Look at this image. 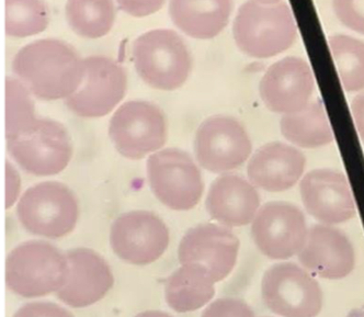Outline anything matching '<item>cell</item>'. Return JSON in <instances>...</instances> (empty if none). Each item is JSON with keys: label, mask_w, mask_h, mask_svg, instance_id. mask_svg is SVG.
I'll use <instances>...</instances> for the list:
<instances>
[{"label": "cell", "mask_w": 364, "mask_h": 317, "mask_svg": "<svg viewBox=\"0 0 364 317\" xmlns=\"http://www.w3.org/2000/svg\"><path fill=\"white\" fill-rule=\"evenodd\" d=\"M48 9L43 1H6L5 31L8 36L24 38L40 33L48 27Z\"/></svg>", "instance_id": "484cf974"}, {"label": "cell", "mask_w": 364, "mask_h": 317, "mask_svg": "<svg viewBox=\"0 0 364 317\" xmlns=\"http://www.w3.org/2000/svg\"><path fill=\"white\" fill-rule=\"evenodd\" d=\"M202 317H256V315L242 301L220 299L204 310Z\"/></svg>", "instance_id": "83f0119b"}, {"label": "cell", "mask_w": 364, "mask_h": 317, "mask_svg": "<svg viewBox=\"0 0 364 317\" xmlns=\"http://www.w3.org/2000/svg\"><path fill=\"white\" fill-rule=\"evenodd\" d=\"M351 111H353L358 132L364 141V94L359 95L353 99Z\"/></svg>", "instance_id": "1f68e13d"}, {"label": "cell", "mask_w": 364, "mask_h": 317, "mask_svg": "<svg viewBox=\"0 0 364 317\" xmlns=\"http://www.w3.org/2000/svg\"><path fill=\"white\" fill-rule=\"evenodd\" d=\"M12 70L42 100L68 98L82 86L85 63L76 50L58 39H41L16 54Z\"/></svg>", "instance_id": "6da1fadb"}, {"label": "cell", "mask_w": 364, "mask_h": 317, "mask_svg": "<svg viewBox=\"0 0 364 317\" xmlns=\"http://www.w3.org/2000/svg\"><path fill=\"white\" fill-rule=\"evenodd\" d=\"M112 1H70L66 17L70 28L84 38L97 39L106 36L115 19Z\"/></svg>", "instance_id": "cb8c5ba5"}, {"label": "cell", "mask_w": 364, "mask_h": 317, "mask_svg": "<svg viewBox=\"0 0 364 317\" xmlns=\"http://www.w3.org/2000/svg\"><path fill=\"white\" fill-rule=\"evenodd\" d=\"M301 197L307 212L325 224H339L355 215V205L349 183L333 169H315L304 176Z\"/></svg>", "instance_id": "e0dca14e"}, {"label": "cell", "mask_w": 364, "mask_h": 317, "mask_svg": "<svg viewBox=\"0 0 364 317\" xmlns=\"http://www.w3.org/2000/svg\"><path fill=\"white\" fill-rule=\"evenodd\" d=\"M230 1H171L169 14L173 23L196 39H212L230 20Z\"/></svg>", "instance_id": "44dd1931"}, {"label": "cell", "mask_w": 364, "mask_h": 317, "mask_svg": "<svg viewBox=\"0 0 364 317\" xmlns=\"http://www.w3.org/2000/svg\"><path fill=\"white\" fill-rule=\"evenodd\" d=\"M109 135L123 156L141 158L165 144V116L159 107L149 101H127L111 118Z\"/></svg>", "instance_id": "9c48e42d"}, {"label": "cell", "mask_w": 364, "mask_h": 317, "mask_svg": "<svg viewBox=\"0 0 364 317\" xmlns=\"http://www.w3.org/2000/svg\"><path fill=\"white\" fill-rule=\"evenodd\" d=\"M85 77L65 104L77 116L99 118L106 116L122 100L127 92V72L117 60L103 55L85 58Z\"/></svg>", "instance_id": "30bf717a"}, {"label": "cell", "mask_w": 364, "mask_h": 317, "mask_svg": "<svg viewBox=\"0 0 364 317\" xmlns=\"http://www.w3.org/2000/svg\"><path fill=\"white\" fill-rule=\"evenodd\" d=\"M161 6H163L161 1H155V3L154 1H149V3H144V1L127 3V1H124V3H120L121 8L135 16L147 15L151 12L157 11Z\"/></svg>", "instance_id": "4dcf8cb0"}, {"label": "cell", "mask_w": 364, "mask_h": 317, "mask_svg": "<svg viewBox=\"0 0 364 317\" xmlns=\"http://www.w3.org/2000/svg\"><path fill=\"white\" fill-rule=\"evenodd\" d=\"M133 62L141 80L154 88L173 90L185 84L191 56L177 32L156 29L139 36L132 44Z\"/></svg>", "instance_id": "277c9868"}, {"label": "cell", "mask_w": 364, "mask_h": 317, "mask_svg": "<svg viewBox=\"0 0 364 317\" xmlns=\"http://www.w3.org/2000/svg\"><path fill=\"white\" fill-rule=\"evenodd\" d=\"M260 205L256 188L238 175L218 177L210 187L206 209L216 221L228 227L254 221Z\"/></svg>", "instance_id": "ffe728a7"}, {"label": "cell", "mask_w": 364, "mask_h": 317, "mask_svg": "<svg viewBox=\"0 0 364 317\" xmlns=\"http://www.w3.org/2000/svg\"><path fill=\"white\" fill-rule=\"evenodd\" d=\"M68 276L56 292L62 302L80 308L102 300L113 286V274L108 262L89 248L68 250Z\"/></svg>", "instance_id": "2e32d148"}, {"label": "cell", "mask_w": 364, "mask_h": 317, "mask_svg": "<svg viewBox=\"0 0 364 317\" xmlns=\"http://www.w3.org/2000/svg\"><path fill=\"white\" fill-rule=\"evenodd\" d=\"M262 299L283 317H316L323 308V292L311 274L292 262L274 264L262 279Z\"/></svg>", "instance_id": "ba28073f"}, {"label": "cell", "mask_w": 364, "mask_h": 317, "mask_svg": "<svg viewBox=\"0 0 364 317\" xmlns=\"http://www.w3.org/2000/svg\"><path fill=\"white\" fill-rule=\"evenodd\" d=\"M14 317H74L62 306L50 302H32L20 308Z\"/></svg>", "instance_id": "f546056e"}, {"label": "cell", "mask_w": 364, "mask_h": 317, "mask_svg": "<svg viewBox=\"0 0 364 317\" xmlns=\"http://www.w3.org/2000/svg\"><path fill=\"white\" fill-rule=\"evenodd\" d=\"M299 260L316 276L338 280L351 274L355 254L353 244L343 232L328 225H315L307 234Z\"/></svg>", "instance_id": "ac0fdd59"}, {"label": "cell", "mask_w": 364, "mask_h": 317, "mask_svg": "<svg viewBox=\"0 0 364 317\" xmlns=\"http://www.w3.org/2000/svg\"><path fill=\"white\" fill-rule=\"evenodd\" d=\"M331 53L347 92L364 88V42L346 34H335L329 39Z\"/></svg>", "instance_id": "d4e9b609"}, {"label": "cell", "mask_w": 364, "mask_h": 317, "mask_svg": "<svg viewBox=\"0 0 364 317\" xmlns=\"http://www.w3.org/2000/svg\"><path fill=\"white\" fill-rule=\"evenodd\" d=\"M250 135L232 117L206 119L194 137V153L203 168L220 173L237 168L252 154Z\"/></svg>", "instance_id": "8fae6325"}, {"label": "cell", "mask_w": 364, "mask_h": 317, "mask_svg": "<svg viewBox=\"0 0 364 317\" xmlns=\"http://www.w3.org/2000/svg\"><path fill=\"white\" fill-rule=\"evenodd\" d=\"M78 213L74 193L58 181H44L29 188L17 207L20 223L29 233L53 240L74 230Z\"/></svg>", "instance_id": "8992f818"}, {"label": "cell", "mask_w": 364, "mask_h": 317, "mask_svg": "<svg viewBox=\"0 0 364 317\" xmlns=\"http://www.w3.org/2000/svg\"><path fill=\"white\" fill-rule=\"evenodd\" d=\"M68 259L55 246L43 240L20 244L6 260V284L23 298L58 292L68 276Z\"/></svg>", "instance_id": "3957f363"}, {"label": "cell", "mask_w": 364, "mask_h": 317, "mask_svg": "<svg viewBox=\"0 0 364 317\" xmlns=\"http://www.w3.org/2000/svg\"><path fill=\"white\" fill-rule=\"evenodd\" d=\"M110 243L121 259L145 266L163 256L169 245V230L151 212H127L112 224Z\"/></svg>", "instance_id": "4fadbf2b"}, {"label": "cell", "mask_w": 364, "mask_h": 317, "mask_svg": "<svg viewBox=\"0 0 364 317\" xmlns=\"http://www.w3.org/2000/svg\"><path fill=\"white\" fill-rule=\"evenodd\" d=\"M6 139L15 136L36 122L34 104L27 87L6 78Z\"/></svg>", "instance_id": "4316f807"}, {"label": "cell", "mask_w": 364, "mask_h": 317, "mask_svg": "<svg viewBox=\"0 0 364 317\" xmlns=\"http://www.w3.org/2000/svg\"><path fill=\"white\" fill-rule=\"evenodd\" d=\"M280 127L283 136L297 146L313 149L333 141L326 111L319 100L309 102L299 112L283 116Z\"/></svg>", "instance_id": "603a6c76"}, {"label": "cell", "mask_w": 364, "mask_h": 317, "mask_svg": "<svg viewBox=\"0 0 364 317\" xmlns=\"http://www.w3.org/2000/svg\"><path fill=\"white\" fill-rule=\"evenodd\" d=\"M214 284L203 268L183 264L166 280V300L176 312H193L212 300L215 294Z\"/></svg>", "instance_id": "7402d4cb"}, {"label": "cell", "mask_w": 364, "mask_h": 317, "mask_svg": "<svg viewBox=\"0 0 364 317\" xmlns=\"http://www.w3.org/2000/svg\"><path fill=\"white\" fill-rule=\"evenodd\" d=\"M304 214L287 202H269L256 214L252 235L259 250L271 259H288L306 242Z\"/></svg>", "instance_id": "7c38bea8"}, {"label": "cell", "mask_w": 364, "mask_h": 317, "mask_svg": "<svg viewBox=\"0 0 364 317\" xmlns=\"http://www.w3.org/2000/svg\"><path fill=\"white\" fill-rule=\"evenodd\" d=\"M147 176L157 199L177 211L196 207L203 193L201 171L191 156L181 149H165L151 155Z\"/></svg>", "instance_id": "52a82bcc"}, {"label": "cell", "mask_w": 364, "mask_h": 317, "mask_svg": "<svg viewBox=\"0 0 364 317\" xmlns=\"http://www.w3.org/2000/svg\"><path fill=\"white\" fill-rule=\"evenodd\" d=\"M7 149L20 166L36 176L60 173L72 159L68 131L52 119L38 118L29 128L7 139Z\"/></svg>", "instance_id": "5b68a950"}, {"label": "cell", "mask_w": 364, "mask_h": 317, "mask_svg": "<svg viewBox=\"0 0 364 317\" xmlns=\"http://www.w3.org/2000/svg\"><path fill=\"white\" fill-rule=\"evenodd\" d=\"M333 7L343 23L364 34V1H335Z\"/></svg>", "instance_id": "f1b7e54d"}, {"label": "cell", "mask_w": 364, "mask_h": 317, "mask_svg": "<svg viewBox=\"0 0 364 317\" xmlns=\"http://www.w3.org/2000/svg\"><path fill=\"white\" fill-rule=\"evenodd\" d=\"M135 317H173L167 313L161 311H146V312L139 313Z\"/></svg>", "instance_id": "d6a6232c"}, {"label": "cell", "mask_w": 364, "mask_h": 317, "mask_svg": "<svg viewBox=\"0 0 364 317\" xmlns=\"http://www.w3.org/2000/svg\"><path fill=\"white\" fill-rule=\"evenodd\" d=\"M314 85L309 64L303 58L290 56L268 68L260 80L259 92L269 110L290 114L309 104Z\"/></svg>", "instance_id": "9a60e30c"}, {"label": "cell", "mask_w": 364, "mask_h": 317, "mask_svg": "<svg viewBox=\"0 0 364 317\" xmlns=\"http://www.w3.org/2000/svg\"><path fill=\"white\" fill-rule=\"evenodd\" d=\"M306 159L299 149L284 143L264 145L252 155L247 173L260 189L279 193L292 188L304 173Z\"/></svg>", "instance_id": "d6986e66"}, {"label": "cell", "mask_w": 364, "mask_h": 317, "mask_svg": "<svg viewBox=\"0 0 364 317\" xmlns=\"http://www.w3.org/2000/svg\"><path fill=\"white\" fill-rule=\"evenodd\" d=\"M238 48L252 58H268L288 50L296 39V23L283 1H247L232 28Z\"/></svg>", "instance_id": "7a4b0ae2"}, {"label": "cell", "mask_w": 364, "mask_h": 317, "mask_svg": "<svg viewBox=\"0 0 364 317\" xmlns=\"http://www.w3.org/2000/svg\"><path fill=\"white\" fill-rule=\"evenodd\" d=\"M240 252L237 236L224 226L204 223L190 228L180 242L182 264H196L209 272L214 282L222 281L235 267Z\"/></svg>", "instance_id": "5bb4252c"}]
</instances>
